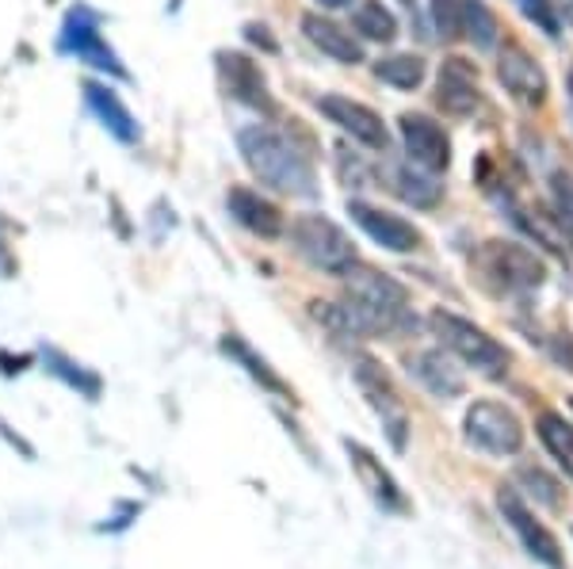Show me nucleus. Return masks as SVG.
I'll list each match as a JSON object with an SVG mask.
<instances>
[{"mask_svg": "<svg viewBox=\"0 0 573 569\" xmlns=\"http://www.w3.org/2000/svg\"><path fill=\"white\" fill-rule=\"evenodd\" d=\"M520 482L531 485V493H535V497L543 500V505H551V508H559V505H562L559 482H551L543 471H531V466H524V471H520Z\"/></svg>", "mask_w": 573, "mask_h": 569, "instance_id": "nucleus-31", "label": "nucleus"}, {"mask_svg": "<svg viewBox=\"0 0 573 569\" xmlns=\"http://www.w3.org/2000/svg\"><path fill=\"white\" fill-rule=\"evenodd\" d=\"M517 8L543 31V35H551V39L562 35V20H559V12H554V0H517Z\"/></svg>", "mask_w": 573, "mask_h": 569, "instance_id": "nucleus-29", "label": "nucleus"}, {"mask_svg": "<svg viewBox=\"0 0 573 569\" xmlns=\"http://www.w3.org/2000/svg\"><path fill=\"white\" fill-rule=\"evenodd\" d=\"M321 115H326L329 123H337L344 134H352V141H360V146L368 149H379V154H386L390 146V134L382 127L379 112H371L368 104H360V99H348V96H321L318 99Z\"/></svg>", "mask_w": 573, "mask_h": 569, "instance_id": "nucleus-12", "label": "nucleus"}, {"mask_svg": "<svg viewBox=\"0 0 573 569\" xmlns=\"http://www.w3.org/2000/svg\"><path fill=\"white\" fill-rule=\"evenodd\" d=\"M402 4H405V8H413V4H417V0H402Z\"/></svg>", "mask_w": 573, "mask_h": 569, "instance_id": "nucleus-37", "label": "nucleus"}, {"mask_svg": "<svg viewBox=\"0 0 573 569\" xmlns=\"http://www.w3.org/2000/svg\"><path fill=\"white\" fill-rule=\"evenodd\" d=\"M219 70H222V81H226L230 96L248 107L272 112V96H268V85H264V73L256 70L245 54H219Z\"/></svg>", "mask_w": 573, "mask_h": 569, "instance_id": "nucleus-21", "label": "nucleus"}, {"mask_svg": "<svg viewBox=\"0 0 573 569\" xmlns=\"http://www.w3.org/2000/svg\"><path fill=\"white\" fill-rule=\"evenodd\" d=\"M467 440L489 455H517L524 447V424L501 401H475L467 413Z\"/></svg>", "mask_w": 573, "mask_h": 569, "instance_id": "nucleus-9", "label": "nucleus"}, {"mask_svg": "<svg viewBox=\"0 0 573 569\" xmlns=\"http://www.w3.org/2000/svg\"><path fill=\"white\" fill-rule=\"evenodd\" d=\"M397 130H402V146L417 169L447 172V165H452V141H447V134L436 119H428L421 112H405L397 119Z\"/></svg>", "mask_w": 573, "mask_h": 569, "instance_id": "nucleus-10", "label": "nucleus"}, {"mask_svg": "<svg viewBox=\"0 0 573 569\" xmlns=\"http://www.w3.org/2000/svg\"><path fill=\"white\" fill-rule=\"evenodd\" d=\"M352 28L368 43H394L397 39V20L390 8H382V0H363L352 12Z\"/></svg>", "mask_w": 573, "mask_h": 569, "instance_id": "nucleus-24", "label": "nucleus"}, {"mask_svg": "<svg viewBox=\"0 0 573 569\" xmlns=\"http://www.w3.org/2000/svg\"><path fill=\"white\" fill-rule=\"evenodd\" d=\"M318 317L333 325L340 337H390L410 317V295L402 283L375 272V267H352L344 306L318 303Z\"/></svg>", "mask_w": 573, "mask_h": 569, "instance_id": "nucleus-1", "label": "nucleus"}, {"mask_svg": "<svg viewBox=\"0 0 573 569\" xmlns=\"http://www.w3.org/2000/svg\"><path fill=\"white\" fill-rule=\"evenodd\" d=\"M554 12H559V20H566L573 28V0H554Z\"/></svg>", "mask_w": 573, "mask_h": 569, "instance_id": "nucleus-34", "label": "nucleus"}, {"mask_svg": "<svg viewBox=\"0 0 573 569\" xmlns=\"http://www.w3.org/2000/svg\"><path fill=\"white\" fill-rule=\"evenodd\" d=\"M475 267L481 272V280H489L505 295H524V291H535L543 283V261L517 241H486Z\"/></svg>", "mask_w": 573, "mask_h": 569, "instance_id": "nucleus-5", "label": "nucleus"}, {"mask_svg": "<svg viewBox=\"0 0 573 569\" xmlns=\"http://www.w3.org/2000/svg\"><path fill=\"white\" fill-rule=\"evenodd\" d=\"M554 359H559V363H566L573 371V337H570V333H562V337H559V345H554Z\"/></svg>", "mask_w": 573, "mask_h": 569, "instance_id": "nucleus-32", "label": "nucleus"}, {"mask_svg": "<svg viewBox=\"0 0 573 569\" xmlns=\"http://www.w3.org/2000/svg\"><path fill=\"white\" fill-rule=\"evenodd\" d=\"M570 409H573V398H570Z\"/></svg>", "mask_w": 573, "mask_h": 569, "instance_id": "nucleus-38", "label": "nucleus"}, {"mask_svg": "<svg viewBox=\"0 0 573 569\" xmlns=\"http://www.w3.org/2000/svg\"><path fill=\"white\" fill-rule=\"evenodd\" d=\"M432 333L439 337V345L447 351H455V356L463 359V363H470L475 371L489 375V379H501L505 371H509L512 356L505 345H497L494 337H489L486 329H478L475 322H467V317L459 314H447V309H436V314L428 317Z\"/></svg>", "mask_w": 573, "mask_h": 569, "instance_id": "nucleus-3", "label": "nucleus"}, {"mask_svg": "<svg viewBox=\"0 0 573 569\" xmlns=\"http://www.w3.org/2000/svg\"><path fill=\"white\" fill-rule=\"evenodd\" d=\"M436 104L444 107L447 115H455V119H467V115H475V107L481 104L475 62H467V57H459V54L444 57V65H439V77H436Z\"/></svg>", "mask_w": 573, "mask_h": 569, "instance_id": "nucleus-15", "label": "nucleus"}, {"mask_svg": "<svg viewBox=\"0 0 573 569\" xmlns=\"http://www.w3.org/2000/svg\"><path fill=\"white\" fill-rule=\"evenodd\" d=\"M375 77L382 81V85L390 88H402V92H413L425 81V57L417 54H390L382 57V62L375 65Z\"/></svg>", "mask_w": 573, "mask_h": 569, "instance_id": "nucleus-26", "label": "nucleus"}, {"mask_svg": "<svg viewBox=\"0 0 573 569\" xmlns=\"http://www.w3.org/2000/svg\"><path fill=\"white\" fill-rule=\"evenodd\" d=\"M43 363H46V371L54 375V379H62L65 387H73V390H81L85 398H99V375L93 371H85L81 363H73L70 356H62L57 348H43Z\"/></svg>", "mask_w": 573, "mask_h": 569, "instance_id": "nucleus-27", "label": "nucleus"}, {"mask_svg": "<svg viewBox=\"0 0 573 569\" xmlns=\"http://www.w3.org/2000/svg\"><path fill=\"white\" fill-rule=\"evenodd\" d=\"M497 77H501L505 92H509L517 104L539 107L547 99V73L535 57L528 54L520 43H505L501 54H497Z\"/></svg>", "mask_w": 573, "mask_h": 569, "instance_id": "nucleus-11", "label": "nucleus"}, {"mask_svg": "<svg viewBox=\"0 0 573 569\" xmlns=\"http://www.w3.org/2000/svg\"><path fill=\"white\" fill-rule=\"evenodd\" d=\"M0 436H4L8 443H12V447H20V451H23V455H28V459H35V447H31V443H23L20 436H15V432H12V429H8V424H4V421H0Z\"/></svg>", "mask_w": 573, "mask_h": 569, "instance_id": "nucleus-33", "label": "nucleus"}, {"mask_svg": "<svg viewBox=\"0 0 573 569\" xmlns=\"http://www.w3.org/2000/svg\"><path fill=\"white\" fill-rule=\"evenodd\" d=\"M303 35L310 39V43L318 46L321 54H329V57H333V62H340V65H360V62H363V43H360V35H352L348 28H340V23L326 20V15L306 12V15H303Z\"/></svg>", "mask_w": 573, "mask_h": 569, "instance_id": "nucleus-17", "label": "nucleus"}, {"mask_svg": "<svg viewBox=\"0 0 573 569\" xmlns=\"http://www.w3.org/2000/svg\"><path fill=\"white\" fill-rule=\"evenodd\" d=\"M497 508H501V516H505V520H509L512 531L520 535V542H524V547H528V555H531V558H539V562L551 566V569H562L559 539H554V535L547 531V527L528 513V505H524V500H520V493H517V489H501V493H497Z\"/></svg>", "mask_w": 573, "mask_h": 569, "instance_id": "nucleus-14", "label": "nucleus"}, {"mask_svg": "<svg viewBox=\"0 0 573 569\" xmlns=\"http://www.w3.org/2000/svg\"><path fill=\"white\" fill-rule=\"evenodd\" d=\"M386 176H390V191H394L397 199H405L410 207H417V211H432V207L444 199V188L432 183V176L413 172L410 165H390Z\"/></svg>", "mask_w": 573, "mask_h": 569, "instance_id": "nucleus-22", "label": "nucleus"}, {"mask_svg": "<svg viewBox=\"0 0 573 569\" xmlns=\"http://www.w3.org/2000/svg\"><path fill=\"white\" fill-rule=\"evenodd\" d=\"M348 214H352V222L360 225V230L368 233L375 245L386 249V253H413V249H421V241H425L417 225L405 222L402 214L379 211V207L360 203V199L348 203Z\"/></svg>", "mask_w": 573, "mask_h": 569, "instance_id": "nucleus-13", "label": "nucleus"}, {"mask_svg": "<svg viewBox=\"0 0 573 569\" xmlns=\"http://www.w3.org/2000/svg\"><path fill=\"white\" fill-rule=\"evenodd\" d=\"M535 429H539V440L547 443V451L559 459V466L573 478V424H566L562 413H551V409H547V413H539Z\"/></svg>", "mask_w": 573, "mask_h": 569, "instance_id": "nucleus-25", "label": "nucleus"}, {"mask_svg": "<svg viewBox=\"0 0 573 569\" xmlns=\"http://www.w3.org/2000/svg\"><path fill=\"white\" fill-rule=\"evenodd\" d=\"M517 222L524 225L531 238L539 241L543 249H551L554 256H562V261H570V230L559 222V214H547L543 207H517Z\"/></svg>", "mask_w": 573, "mask_h": 569, "instance_id": "nucleus-23", "label": "nucleus"}, {"mask_svg": "<svg viewBox=\"0 0 573 569\" xmlns=\"http://www.w3.org/2000/svg\"><path fill=\"white\" fill-rule=\"evenodd\" d=\"M432 20L447 43L467 39L478 50L497 46V15L486 8V0H432Z\"/></svg>", "mask_w": 573, "mask_h": 569, "instance_id": "nucleus-7", "label": "nucleus"}, {"mask_svg": "<svg viewBox=\"0 0 573 569\" xmlns=\"http://www.w3.org/2000/svg\"><path fill=\"white\" fill-rule=\"evenodd\" d=\"M290 245L306 264H314L318 272L329 275H348L356 267V245L337 222H329L326 214H303L290 222Z\"/></svg>", "mask_w": 573, "mask_h": 569, "instance_id": "nucleus-4", "label": "nucleus"}, {"mask_svg": "<svg viewBox=\"0 0 573 569\" xmlns=\"http://www.w3.org/2000/svg\"><path fill=\"white\" fill-rule=\"evenodd\" d=\"M348 455H352V466H356V478H360V485L379 500L382 508H386V513H405V508H410L405 505V493L397 489L394 478H390V471L379 463L375 455H371L368 447H363V443L348 440Z\"/></svg>", "mask_w": 573, "mask_h": 569, "instance_id": "nucleus-18", "label": "nucleus"}, {"mask_svg": "<svg viewBox=\"0 0 573 569\" xmlns=\"http://www.w3.org/2000/svg\"><path fill=\"white\" fill-rule=\"evenodd\" d=\"M226 207L230 214H234V222H241L248 233H256V238H279V233H284V214H279V207L272 203V199H264L261 191L230 188Z\"/></svg>", "mask_w": 573, "mask_h": 569, "instance_id": "nucleus-16", "label": "nucleus"}, {"mask_svg": "<svg viewBox=\"0 0 573 569\" xmlns=\"http://www.w3.org/2000/svg\"><path fill=\"white\" fill-rule=\"evenodd\" d=\"M57 54L77 57V62L93 65L99 73H112V77H127L119 54L107 46V39L99 35V15L88 12L85 4H77L70 15H65L62 31H57Z\"/></svg>", "mask_w": 573, "mask_h": 569, "instance_id": "nucleus-6", "label": "nucleus"}, {"mask_svg": "<svg viewBox=\"0 0 573 569\" xmlns=\"http://www.w3.org/2000/svg\"><path fill=\"white\" fill-rule=\"evenodd\" d=\"M318 4H321V8H348L352 0H318Z\"/></svg>", "mask_w": 573, "mask_h": 569, "instance_id": "nucleus-35", "label": "nucleus"}, {"mask_svg": "<svg viewBox=\"0 0 573 569\" xmlns=\"http://www.w3.org/2000/svg\"><path fill=\"white\" fill-rule=\"evenodd\" d=\"M85 107L96 115L99 123H104L107 130L115 134V138L123 141V146H135L138 141V123L135 115L127 112V104L119 99V92L112 85H99V81H85Z\"/></svg>", "mask_w": 573, "mask_h": 569, "instance_id": "nucleus-19", "label": "nucleus"}, {"mask_svg": "<svg viewBox=\"0 0 573 569\" xmlns=\"http://www.w3.org/2000/svg\"><path fill=\"white\" fill-rule=\"evenodd\" d=\"M405 367H410V375L428 390V394H436L444 401L447 398H459L463 390H467V379H463V371L444 356V351H417V356L405 359Z\"/></svg>", "mask_w": 573, "mask_h": 569, "instance_id": "nucleus-20", "label": "nucleus"}, {"mask_svg": "<svg viewBox=\"0 0 573 569\" xmlns=\"http://www.w3.org/2000/svg\"><path fill=\"white\" fill-rule=\"evenodd\" d=\"M237 149L241 157H245L248 172L261 183H268L272 191H284V196H298V199H310L314 191H318L310 157H306L284 130L241 127Z\"/></svg>", "mask_w": 573, "mask_h": 569, "instance_id": "nucleus-2", "label": "nucleus"}, {"mask_svg": "<svg viewBox=\"0 0 573 569\" xmlns=\"http://www.w3.org/2000/svg\"><path fill=\"white\" fill-rule=\"evenodd\" d=\"M551 199H554V214H559V222L566 225L573 238V176L570 172L551 176Z\"/></svg>", "mask_w": 573, "mask_h": 569, "instance_id": "nucleus-30", "label": "nucleus"}, {"mask_svg": "<svg viewBox=\"0 0 573 569\" xmlns=\"http://www.w3.org/2000/svg\"><path fill=\"white\" fill-rule=\"evenodd\" d=\"M356 382H360L368 405L379 413V421H382V429H386L390 443H394V451H405V443H410V413H405V401L397 398L390 375L382 371L375 359H356Z\"/></svg>", "mask_w": 573, "mask_h": 569, "instance_id": "nucleus-8", "label": "nucleus"}, {"mask_svg": "<svg viewBox=\"0 0 573 569\" xmlns=\"http://www.w3.org/2000/svg\"><path fill=\"white\" fill-rule=\"evenodd\" d=\"M222 348H226L234 359H241V363H245V371L253 375V379H261L268 390H276V394H287V387H284V382H279V375H272V371H268V363H264V359H256V356H253V348H248L241 337H234V333H230V337L222 340Z\"/></svg>", "mask_w": 573, "mask_h": 569, "instance_id": "nucleus-28", "label": "nucleus"}, {"mask_svg": "<svg viewBox=\"0 0 573 569\" xmlns=\"http://www.w3.org/2000/svg\"><path fill=\"white\" fill-rule=\"evenodd\" d=\"M570 112H573V73H570Z\"/></svg>", "mask_w": 573, "mask_h": 569, "instance_id": "nucleus-36", "label": "nucleus"}]
</instances>
